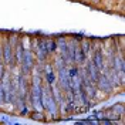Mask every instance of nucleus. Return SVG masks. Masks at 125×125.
<instances>
[]
</instances>
